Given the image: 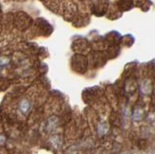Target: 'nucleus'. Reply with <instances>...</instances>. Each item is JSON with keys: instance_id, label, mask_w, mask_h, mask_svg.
Instances as JSON below:
<instances>
[{"instance_id": "f257e3e1", "label": "nucleus", "mask_w": 155, "mask_h": 154, "mask_svg": "<svg viewBox=\"0 0 155 154\" xmlns=\"http://www.w3.org/2000/svg\"><path fill=\"white\" fill-rule=\"evenodd\" d=\"M18 108L22 113H26L29 108H30V103H29V101L27 99H22L18 104Z\"/></svg>"}, {"instance_id": "f03ea898", "label": "nucleus", "mask_w": 155, "mask_h": 154, "mask_svg": "<svg viewBox=\"0 0 155 154\" xmlns=\"http://www.w3.org/2000/svg\"><path fill=\"white\" fill-rule=\"evenodd\" d=\"M4 141H5V138L2 136V135H0V143H4Z\"/></svg>"}]
</instances>
